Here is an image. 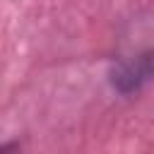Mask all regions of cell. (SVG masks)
<instances>
[{
	"instance_id": "6da1fadb",
	"label": "cell",
	"mask_w": 154,
	"mask_h": 154,
	"mask_svg": "<svg viewBox=\"0 0 154 154\" xmlns=\"http://www.w3.org/2000/svg\"><path fill=\"white\" fill-rule=\"evenodd\" d=\"M106 79L113 94L123 99L140 96L154 79V10L137 12L123 24Z\"/></svg>"
},
{
	"instance_id": "7a4b0ae2",
	"label": "cell",
	"mask_w": 154,
	"mask_h": 154,
	"mask_svg": "<svg viewBox=\"0 0 154 154\" xmlns=\"http://www.w3.org/2000/svg\"><path fill=\"white\" fill-rule=\"evenodd\" d=\"M0 154H22V142H19V140L0 142Z\"/></svg>"
}]
</instances>
